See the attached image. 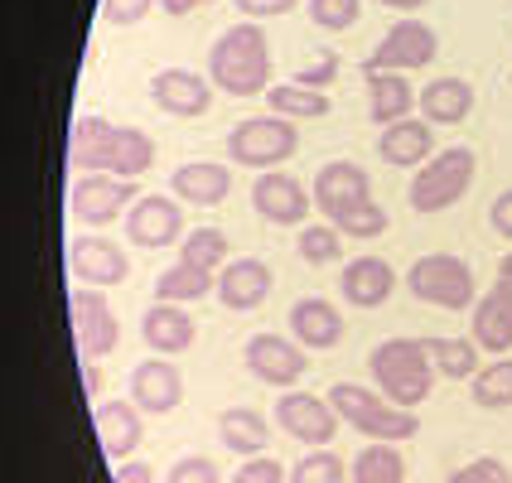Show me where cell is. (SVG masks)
<instances>
[{"label":"cell","instance_id":"30bf717a","mask_svg":"<svg viewBox=\"0 0 512 483\" xmlns=\"http://www.w3.org/2000/svg\"><path fill=\"white\" fill-rule=\"evenodd\" d=\"M242 358H247V372L256 382H266V387H295L310 372L305 348L295 339H285V334H252L247 348H242Z\"/></svg>","mask_w":512,"mask_h":483},{"label":"cell","instance_id":"1f68e13d","mask_svg":"<svg viewBox=\"0 0 512 483\" xmlns=\"http://www.w3.org/2000/svg\"><path fill=\"white\" fill-rule=\"evenodd\" d=\"M426 348L430 368L440 372V377H450V382H469L474 372H479V348L474 339H421Z\"/></svg>","mask_w":512,"mask_h":483},{"label":"cell","instance_id":"ac0fdd59","mask_svg":"<svg viewBox=\"0 0 512 483\" xmlns=\"http://www.w3.org/2000/svg\"><path fill=\"white\" fill-rule=\"evenodd\" d=\"M184 401V377L170 358H145L131 372V406L145 411V416H165Z\"/></svg>","mask_w":512,"mask_h":483},{"label":"cell","instance_id":"9c48e42d","mask_svg":"<svg viewBox=\"0 0 512 483\" xmlns=\"http://www.w3.org/2000/svg\"><path fill=\"white\" fill-rule=\"evenodd\" d=\"M68 319H73V339H78V353H83L87 363L107 358L116 348V339H121V319L107 305V295L92 290V285H78L68 295Z\"/></svg>","mask_w":512,"mask_h":483},{"label":"cell","instance_id":"8d00e7d4","mask_svg":"<svg viewBox=\"0 0 512 483\" xmlns=\"http://www.w3.org/2000/svg\"><path fill=\"white\" fill-rule=\"evenodd\" d=\"M295 252H300V261H310V266H329V261H339L343 256L339 228H329V223H300Z\"/></svg>","mask_w":512,"mask_h":483},{"label":"cell","instance_id":"2e32d148","mask_svg":"<svg viewBox=\"0 0 512 483\" xmlns=\"http://www.w3.org/2000/svg\"><path fill=\"white\" fill-rule=\"evenodd\" d=\"M271 266L256 261V256H237V261H223V271L213 276V295L223 300V310H256L266 295H271Z\"/></svg>","mask_w":512,"mask_h":483},{"label":"cell","instance_id":"d4e9b609","mask_svg":"<svg viewBox=\"0 0 512 483\" xmlns=\"http://www.w3.org/2000/svg\"><path fill=\"white\" fill-rule=\"evenodd\" d=\"M97 445H102V455L107 459H131V450L141 445V411L131 406V401H102L97 406Z\"/></svg>","mask_w":512,"mask_h":483},{"label":"cell","instance_id":"7bdbcfd3","mask_svg":"<svg viewBox=\"0 0 512 483\" xmlns=\"http://www.w3.org/2000/svg\"><path fill=\"white\" fill-rule=\"evenodd\" d=\"M228 483H285V464H276L271 455H247V464Z\"/></svg>","mask_w":512,"mask_h":483},{"label":"cell","instance_id":"277c9868","mask_svg":"<svg viewBox=\"0 0 512 483\" xmlns=\"http://www.w3.org/2000/svg\"><path fill=\"white\" fill-rule=\"evenodd\" d=\"M474 170H479L474 150H469V145H450V150L430 155L426 165L416 170V179H411V194H406V199H411V208H416V213H445V208H455V203L469 194Z\"/></svg>","mask_w":512,"mask_h":483},{"label":"cell","instance_id":"816d5d0a","mask_svg":"<svg viewBox=\"0 0 512 483\" xmlns=\"http://www.w3.org/2000/svg\"><path fill=\"white\" fill-rule=\"evenodd\" d=\"M377 5H387V10H421L426 0H377Z\"/></svg>","mask_w":512,"mask_h":483},{"label":"cell","instance_id":"ee69618b","mask_svg":"<svg viewBox=\"0 0 512 483\" xmlns=\"http://www.w3.org/2000/svg\"><path fill=\"white\" fill-rule=\"evenodd\" d=\"M334 78H339V54L329 49V54L319 58V63H310V68H300V73H295L290 83H295V87H314V92H324V87L334 83Z\"/></svg>","mask_w":512,"mask_h":483},{"label":"cell","instance_id":"7c38bea8","mask_svg":"<svg viewBox=\"0 0 512 483\" xmlns=\"http://www.w3.org/2000/svg\"><path fill=\"white\" fill-rule=\"evenodd\" d=\"M68 271H73V281L102 290V285H121L131 276V256L121 252V242H112V237L83 232V237H73V247H68Z\"/></svg>","mask_w":512,"mask_h":483},{"label":"cell","instance_id":"74e56055","mask_svg":"<svg viewBox=\"0 0 512 483\" xmlns=\"http://www.w3.org/2000/svg\"><path fill=\"white\" fill-rule=\"evenodd\" d=\"M348 479V469H343L339 455H329V450H314L305 455L295 469H285V483H343Z\"/></svg>","mask_w":512,"mask_h":483},{"label":"cell","instance_id":"8fae6325","mask_svg":"<svg viewBox=\"0 0 512 483\" xmlns=\"http://www.w3.org/2000/svg\"><path fill=\"white\" fill-rule=\"evenodd\" d=\"M310 203L334 223L343 218L348 208H363L372 203V184H368V170L353 165V160H329L324 170L314 174V189H310Z\"/></svg>","mask_w":512,"mask_h":483},{"label":"cell","instance_id":"cb8c5ba5","mask_svg":"<svg viewBox=\"0 0 512 483\" xmlns=\"http://www.w3.org/2000/svg\"><path fill=\"white\" fill-rule=\"evenodd\" d=\"M199 334V324L189 319L184 305H150L141 319V339L150 353H160V358H174V353H184L189 343Z\"/></svg>","mask_w":512,"mask_h":483},{"label":"cell","instance_id":"9a60e30c","mask_svg":"<svg viewBox=\"0 0 512 483\" xmlns=\"http://www.w3.org/2000/svg\"><path fill=\"white\" fill-rule=\"evenodd\" d=\"M179 232H184V213H179V203L170 194H145V199L126 208V237L145 252L179 242Z\"/></svg>","mask_w":512,"mask_h":483},{"label":"cell","instance_id":"f1b7e54d","mask_svg":"<svg viewBox=\"0 0 512 483\" xmlns=\"http://www.w3.org/2000/svg\"><path fill=\"white\" fill-rule=\"evenodd\" d=\"M411 107H416V92L406 83V73H368V116L377 126L411 116Z\"/></svg>","mask_w":512,"mask_h":483},{"label":"cell","instance_id":"c3c4849f","mask_svg":"<svg viewBox=\"0 0 512 483\" xmlns=\"http://www.w3.org/2000/svg\"><path fill=\"white\" fill-rule=\"evenodd\" d=\"M112 483H155V469H150V464H131V459H121V464H116V474H112Z\"/></svg>","mask_w":512,"mask_h":483},{"label":"cell","instance_id":"e575fe53","mask_svg":"<svg viewBox=\"0 0 512 483\" xmlns=\"http://www.w3.org/2000/svg\"><path fill=\"white\" fill-rule=\"evenodd\" d=\"M469 387H474V406L508 411L512 406V358H493L488 368H479L469 377Z\"/></svg>","mask_w":512,"mask_h":483},{"label":"cell","instance_id":"60d3db41","mask_svg":"<svg viewBox=\"0 0 512 483\" xmlns=\"http://www.w3.org/2000/svg\"><path fill=\"white\" fill-rule=\"evenodd\" d=\"M445 483H512V474H508V464H503V459L484 455V459H469L464 469H455Z\"/></svg>","mask_w":512,"mask_h":483},{"label":"cell","instance_id":"7dc6e473","mask_svg":"<svg viewBox=\"0 0 512 483\" xmlns=\"http://www.w3.org/2000/svg\"><path fill=\"white\" fill-rule=\"evenodd\" d=\"M488 223H493V232H498V237H508V242H512V189H503V194L493 199V208H488Z\"/></svg>","mask_w":512,"mask_h":483},{"label":"cell","instance_id":"836d02e7","mask_svg":"<svg viewBox=\"0 0 512 483\" xmlns=\"http://www.w3.org/2000/svg\"><path fill=\"white\" fill-rule=\"evenodd\" d=\"M266 102H271V116H285V121H319V116H329V97L314 92V87H295V83L266 87Z\"/></svg>","mask_w":512,"mask_h":483},{"label":"cell","instance_id":"f907efd6","mask_svg":"<svg viewBox=\"0 0 512 483\" xmlns=\"http://www.w3.org/2000/svg\"><path fill=\"white\" fill-rule=\"evenodd\" d=\"M498 285H503V290H512V252L498 261Z\"/></svg>","mask_w":512,"mask_h":483},{"label":"cell","instance_id":"4316f807","mask_svg":"<svg viewBox=\"0 0 512 483\" xmlns=\"http://www.w3.org/2000/svg\"><path fill=\"white\" fill-rule=\"evenodd\" d=\"M150 165H155V141L145 131H136V126H112V141H107V155H102V174L141 179Z\"/></svg>","mask_w":512,"mask_h":483},{"label":"cell","instance_id":"83f0119b","mask_svg":"<svg viewBox=\"0 0 512 483\" xmlns=\"http://www.w3.org/2000/svg\"><path fill=\"white\" fill-rule=\"evenodd\" d=\"M218 440L228 445L232 455H261L266 440H271V426L256 406H228L218 416Z\"/></svg>","mask_w":512,"mask_h":483},{"label":"cell","instance_id":"3957f363","mask_svg":"<svg viewBox=\"0 0 512 483\" xmlns=\"http://www.w3.org/2000/svg\"><path fill=\"white\" fill-rule=\"evenodd\" d=\"M324 401H329V411H334L339 421H348V426L358 430V435H372V440L401 445V440L421 435V421H416V411H406V406H392L387 397H377V392L358 387V382H334Z\"/></svg>","mask_w":512,"mask_h":483},{"label":"cell","instance_id":"8992f818","mask_svg":"<svg viewBox=\"0 0 512 483\" xmlns=\"http://www.w3.org/2000/svg\"><path fill=\"white\" fill-rule=\"evenodd\" d=\"M300 150V126L285 116H247L228 136V160L247 170H276Z\"/></svg>","mask_w":512,"mask_h":483},{"label":"cell","instance_id":"d590c367","mask_svg":"<svg viewBox=\"0 0 512 483\" xmlns=\"http://www.w3.org/2000/svg\"><path fill=\"white\" fill-rule=\"evenodd\" d=\"M179 261L184 266H199L208 276H218L223 271V261H228V237L218 228H194L184 232V242H179Z\"/></svg>","mask_w":512,"mask_h":483},{"label":"cell","instance_id":"6da1fadb","mask_svg":"<svg viewBox=\"0 0 512 483\" xmlns=\"http://www.w3.org/2000/svg\"><path fill=\"white\" fill-rule=\"evenodd\" d=\"M208 83L228 97H256L271 87V39L256 20H237L208 49Z\"/></svg>","mask_w":512,"mask_h":483},{"label":"cell","instance_id":"f546056e","mask_svg":"<svg viewBox=\"0 0 512 483\" xmlns=\"http://www.w3.org/2000/svg\"><path fill=\"white\" fill-rule=\"evenodd\" d=\"M116 121H102V116H78L73 131H68V165L83 174H102V155H107V141H112Z\"/></svg>","mask_w":512,"mask_h":483},{"label":"cell","instance_id":"bcb514c9","mask_svg":"<svg viewBox=\"0 0 512 483\" xmlns=\"http://www.w3.org/2000/svg\"><path fill=\"white\" fill-rule=\"evenodd\" d=\"M247 20H276L285 10H295V0H232Z\"/></svg>","mask_w":512,"mask_h":483},{"label":"cell","instance_id":"d6986e66","mask_svg":"<svg viewBox=\"0 0 512 483\" xmlns=\"http://www.w3.org/2000/svg\"><path fill=\"white\" fill-rule=\"evenodd\" d=\"M339 290H343V300H348L353 310H377V305H387V300H392V290H397V271H392L382 256H353V261L343 266Z\"/></svg>","mask_w":512,"mask_h":483},{"label":"cell","instance_id":"e0dca14e","mask_svg":"<svg viewBox=\"0 0 512 483\" xmlns=\"http://www.w3.org/2000/svg\"><path fill=\"white\" fill-rule=\"evenodd\" d=\"M150 102L170 116H203L213 107V83L189 68H160L150 78Z\"/></svg>","mask_w":512,"mask_h":483},{"label":"cell","instance_id":"52a82bcc","mask_svg":"<svg viewBox=\"0 0 512 483\" xmlns=\"http://www.w3.org/2000/svg\"><path fill=\"white\" fill-rule=\"evenodd\" d=\"M136 199H141L136 179H116V174H78L68 189V208L87 228H112Z\"/></svg>","mask_w":512,"mask_h":483},{"label":"cell","instance_id":"d6a6232c","mask_svg":"<svg viewBox=\"0 0 512 483\" xmlns=\"http://www.w3.org/2000/svg\"><path fill=\"white\" fill-rule=\"evenodd\" d=\"M155 295H160V305H189V300L213 295V276L199 271V266L174 261V266H165V271L155 276Z\"/></svg>","mask_w":512,"mask_h":483},{"label":"cell","instance_id":"4fadbf2b","mask_svg":"<svg viewBox=\"0 0 512 483\" xmlns=\"http://www.w3.org/2000/svg\"><path fill=\"white\" fill-rule=\"evenodd\" d=\"M252 203H256V213H261L266 223H276V228H300V223L314 213L310 189L285 170L261 174V179L252 184Z\"/></svg>","mask_w":512,"mask_h":483},{"label":"cell","instance_id":"44dd1931","mask_svg":"<svg viewBox=\"0 0 512 483\" xmlns=\"http://www.w3.org/2000/svg\"><path fill=\"white\" fill-rule=\"evenodd\" d=\"M430 150H435V126L416 121V116H401V121H392V126H382V136H377L382 165H397V170L426 165Z\"/></svg>","mask_w":512,"mask_h":483},{"label":"cell","instance_id":"b9f144b4","mask_svg":"<svg viewBox=\"0 0 512 483\" xmlns=\"http://www.w3.org/2000/svg\"><path fill=\"white\" fill-rule=\"evenodd\" d=\"M170 483H223V474H218V464H213V459L184 455V459H174Z\"/></svg>","mask_w":512,"mask_h":483},{"label":"cell","instance_id":"f35d334b","mask_svg":"<svg viewBox=\"0 0 512 483\" xmlns=\"http://www.w3.org/2000/svg\"><path fill=\"white\" fill-rule=\"evenodd\" d=\"M329 228H339V237H358V242H368V237H382V232H387V208H382V203L348 208V213L334 218Z\"/></svg>","mask_w":512,"mask_h":483},{"label":"cell","instance_id":"ba28073f","mask_svg":"<svg viewBox=\"0 0 512 483\" xmlns=\"http://www.w3.org/2000/svg\"><path fill=\"white\" fill-rule=\"evenodd\" d=\"M440 54V39L435 29L421 25V20H397V25L382 34V44L368 54L363 63V78L368 73H411V68H426Z\"/></svg>","mask_w":512,"mask_h":483},{"label":"cell","instance_id":"4dcf8cb0","mask_svg":"<svg viewBox=\"0 0 512 483\" xmlns=\"http://www.w3.org/2000/svg\"><path fill=\"white\" fill-rule=\"evenodd\" d=\"M348 483H406V459H401L397 445L372 440V445L358 450L353 469H348Z\"/></svg>","mask_w":512,"mask_h":483},{"label":"cell","instance_id":"7a4b0ae2","mask_svg":"<svg viewBox=\"0 0 512 483\" xmlns=\"http://www.w3.org/2000/svg\"><path fill=\"white\" fill-rule=\"evenodd\" d=\"M368 368L377 392L392 406H406V411H416L435 387V368H430L421 339H382L368 353Z\"/></svg>","mask_w":512,"mask_h":483},{"label":"cell","instance_id":"5b68a950","mask_svg":"<svg viewBox=\"0 0 512 483\" xmlns=\"http://www.w3.org/2000/svg\"><path fill=\"white\" fill-rule=\"evenodd\" d=\"M406 290H411L421 305H435V310H469V305H474V271H469L464 256L430 252V256H416V261H411Z\"/></svg>","mask_w":512,"mask_h":483},{"label":"cell","instance_id":"681fc988","mask_svg":"<svg viewBox=\"0 0 512 483\" xmlns=\"http://www.w3.org/2000/svg\"><path fill=\"white\" fill-rule=\"evenodd\" d=\"M203 5H213V0H160V10H165V15H174V20L194 15V10H203Z\"/></svg>","mask_w":512,"mask_h":483},{"label":"cell","instance_id":"f6af8a7d","mask_svg":"<svg viewBox=\"0 0 512 483\" xmlns=\"http://www.w3.org/2000/svg\"><path fill=\"white\" fill-rule=\"evenodd\" d=\"M155 10V0H102V20L107 25H136Z\"/></svg>","mask_w":512,"mask_h":483},{"label":"cell","instance_id":"ab89813d","mask_svg":"<svg viewBox=\"0 0 512 483\" xmlns=\"http://www.w3.org/2000/svg\"><path fill=\"white\" fill-rule=\"evenodd\" d=\"M363 15V0H310V20L319 29H353Z\"/></svg>","mask_w":512,"mask_h":483},{"label":"cell","instance_id":"603a6c76","mask_svg":"<svg viewBox=\"0 0 512 483\" xmlns=\"http://www.w3.org/2000/svg\"><path fill=\"white\" fill-rule=\"evenodd\" d=\"M469 339L474 348H484V353H508L512 348V290L503 285H493L488 295L474 300V319H469Z\"/></svg>","mask_w":512,"mask_h":483},{"label":"cell","instance_id":"ffe728a7","mask_svg":"<svg viewBox=\"0 0 512 483\" xmlns=\"http://www.w3.org/2000/svg\"><path fill=\"white\" fill-rule=\"evenodd\" d=\"M170 189L179 203H194V208H218L232 194V170L218 160H189L170 174Z\"/></svg>","mask_w":512,"mask_h":483},{"label":"cell","instance_id":"5bb4252c","mask_svg":"<svg viewBox=\"0 0 512 483\" xmlns=\"http://www.w3.org/2000/svg\"><path fill=\"white\" fill-rule=\"evenodd\" d=\"M276 426L290 435V440H300V445H314V450H324L334 435H339V416L329 411V401L324 397H305V392H290V397L276 401Z\"/></svg>","mask_w":512,"mask_h":483},{"label":"cell","instance_id":"484cf974","mask_svg":"<svg viewBox=\"0 0 512 483\" xmlns=\"http://www.w3.org/2000/svg\"><path fill=\"white\" fill-rule=\"evenodd\" d=\"M474 112V87L464 78H435L421 87V121L426 126H459Z\"/></svg>","mask_w":512,"mask_h":483},{"label":"cell","instance_id":"7402d4cb","mask_svg":"<svg viewBox=\"0 0 512 483\" xmlns=\"http://www.w3.org/2000/svg\"><path fill=\"white\" fill-rule=\"evenodd\" d=\"M290 334L300 348H334L343 339V314L334 300H319V295H305L290 305Z\"/></svg>","mask_w":512,"mask_h":483}]
</instances>
